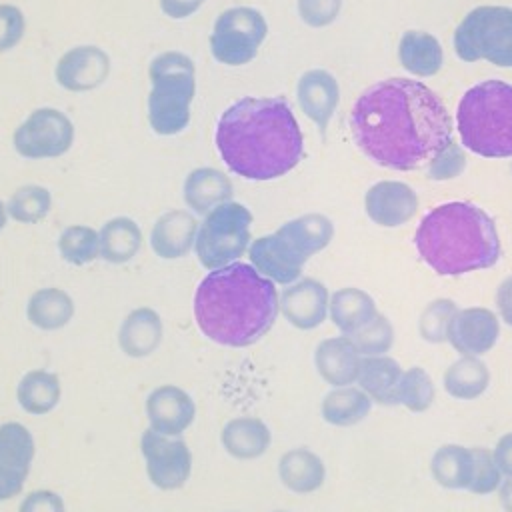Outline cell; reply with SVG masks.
Wrapping results in <instances>:
<instances>
[{
    "label": "cell",
    "instance_id": "cell-15",
    "mask_svg": "<svg viewBox=\"0 0 512 512\" xmlns=\"http://www.w3.org/2000/svg\"><path fill=\"white\" fill-rule=\"evenodd\" d=\"M146 418L152 430L166 436H180L194 422L196 404L184 388L162 384L146 398Z\"/></svg>",
    "mask_w": 512,
    "mask_h": 512
},
{
    "label": "cell",
    "instance_id": "cell-2",
    "mask_svg": "<svg viewBox=\"0 0 512 512\" xmlns=\"http://www.w3.org/2000/svg\"><path fill=\"white\" fill-rule=\"evenodd\" d=\"M214 142L220 158L246 180H276L302 160L304 138L286 98L246 96L218 118Z\"/></svg>",
    "mask_w": 512,
    "mask_h": 512
},
{
    "label": "cell",
    "instance_id": "cell-36",
    "mask_svg": "<svg viewBox=\"0 0 512 512\" xmlns=\"http://www.w3.org/2000/svg\"><path fill=\"white\" fill-rule=\"evenodd\" d=\"M52 208V194L48 188L38 184H26L12 192L6 204V212L12 220L22 224H36Z\"/></svg>",
    "mask_w": 512,
    "mask_h": 512
},
{
    "label": "cell",
    "instance_id": "cell-44",
    "mask_svg": "<svg viewBox=\"0 0 512 512\" xmlns=\"http://www.w3.org/2000/svg\"><path fill=\"white\" fill-rule=\"evenodd\" d=\"M462 168H464V156H462L460 148L456 146V142L452 140V142L430 162L428 172H430V178L444 180V178L456 176Z\"/></svg>",
    "mask_w": 512,
    "mask_h": 512
},
{
    "label": "cell",
    "instance_id": "cell-13",
    "mask_svg": "<svg viewBox=\"0 0 512 512\" xmlns=\"http://www.w3.org/2000/svg\"><path fill=\"white\" fill-rule=\"evenodd\" d=\"M110 56L94 44H84L64 52L54 68L56 82L70 92H88L106 82Z\"/></svg>",
    "mask_w": 512,
    "mask_h": 512
},
{
    "label": "cell",
    "instance_id": "cell-20",
    "mask_svg": "<svg viewBox=\"0 0 512 512\" xmlns=\"http://www.w3.org/2000/svg\"><path fill=\"white\" fill-rule=\"evenodd\" d=\"M360 356L362 354L350 336H334L322 340L316 346L314 366L322 380L334 388H340L356 382L362 362Z\"/></svg>",
    "mask_w": 512,
    "mask_h": 512
},
{
    "label": "cell",
    "instance_id": "cell-23",
    "mask_svg": "<svg viewBox=\"0 0 512 512\" xmlns=\"http://www.w3.org/2000/svg\"><path fill=\"white\" fill-rule=\"evenodd\" d=\"M220 442L228 456L236 460L260 458L272 442L270 428L256 416H236L222 426Z\"/></svg>",
    "mask_w": 512,
    "mask_h": 512
},
{
    "label": "cell",
    "instance_id": "cell-28",
    "mask_svg": "<svg viewBox=\"0 0 512 512\" xmlns=\"http://www.w3.org/2000/svg\"><path fill=\"white\" fill-rule=\"evenodd\" d=\"M74 316V300L62 288H40L26 304V318L32 326L52 332L64 328Z\"/></svg>",
    "mask_w": 512,
    "mask_h": 512
},
{
    "label": "cell",
    "instance_id": "cell-38",
    "mask_svg": "<svg viewBox=\"0 0 512 512\" xmlns=\"http://www.w3.org/2000/svg\"><path fill=\"white\" fill-rule=\"evenodd\" d=\"M434 400V382L420 366L402 372L396 390V404L406 406L410 412H424Z\"/></svg>",
    "mask_w": 512,
    "mask_h": 512
},
{
    "label": "cell",
    "instance_id": "cell-47",
    "mask_svg": "<svg viewBox=\"0 0 512 512\" xmlns=\"http://www.w3.org/2000/svg\"><path fill=\"white\" fill-rule=\"evenodd\" d=\"M494 460H496V466L500 468V472L508 478H512V432L504 434L498 442H496V448H494Z\"/></svg>",
    "mask_w": 512,
    "mask_h": 512
},
{
    "label": "cell",
    "instance_id": "cell-7",
    "mask_svg": "<svg viewBox=\"0 0 512 512\" xmlns=\"http://www.w3.org/2000/svg\"><path fill=\"white\" fill-rule=\"evenodd\" d=\"M250 230L252 212L244 204L230 200L216 206L196 232L194 252L198 262L208 270L238 262L250 246Z\"/></svg>",
    "mask_w": 512,
    "mask_h": 512
},
{
    "label": "cell",
    "instance_id": "cell-22",
    "mask_svg": "<svg viewBox=\"0 0 512 512\" xmlns=\"http://www.w3.org/2000/svg\"><path fill=\"white\" fill-rule=\"evenodd\" d=\"M164 324L156 310L148 306L134 308L118 328V346L130 358L154 354L162 342Z\"/></svg>",
    "mask_w": 512,
    "mask_h": 512
},
{
    "label": "cell",
    "instance_id": "cell-46",
    "mask_svg": "<svg viewBox=\"0 0 512 512\" xmlns=\"http://www.w3.org/2000/svg\"><path fill=\"white\" fill-rule=\"evenodd\" d=\"M202 4L204 0H160L162 12L172 20H184L192 16L196 10H200Z\"/></svg>",
    "mask_w": 512,
    "mask_h": 512
},
{
    "label": "cell",
    "instance_id": "cell-33",
    "mask_svg": "<svg viewBox=\"0 0 512 512\" xmlns=\"http://www.w3.org/2000/svg\"><path fill=\"white\" fill-rule=\"evenodd\" d=\"M370 408L372 398L362 388L340 386L324 396L320 412L332 426H354L368 416Z\"/></svg>",
    "mask_w": 512,
    "mask_h": 512
},
{
    "label": "cell",
    "instance_id": "cell-11",
    "mask_svg": "<svg viewBox=\"0 0 512 512\" xmlns=\"http://www.w3.org/2000/svg\"><path fill=\"white\" fill-rule=\"evenodd\" d=\"M140 452L148 480L160 490L182 488L192 472V452L178 436H166L152 428L140 436Z\"/></svg>",
    "mask_w": 512,
    "mask_h": 512
},
{
    "label": "cell",
    "instance_id": "cell-48",
    "mask_svg": "<svg viewBox=\"0 0 512 512\" xmlns=\"http://www.w3.org/2000/svg\"><path fill=\"white\" fill-rule=\"evenodd\" d=\"M496 304H498L500 318H502L508 326H512V276H508V278L498 286Z\"/></svg>",
    "mask_w": 512,
    "mask_h": 512
},
{
    "label": "cell",
    "instance_id": "cell-30",
    "mask_svg": "<svg viewBox=\"0 0 512 512\" xmlns=\"http://www.w3.org/2000/svg\"><path fill=\"white\" fill-rule=\"evenodd\" d=\"M402 378L398 362L390 356H366L360 362L358 384L360 388L380 404H396V390Z\"/></svg>",
    "mask_w": 512,
    "mask_h": 512
},
{
    "label": "cell",
    "instance_id": "cell-26",
    "mask_svg": "<svg viewBox=\"0 0 512 512\" xmlns=\"http://www.w3.org/2000/svg\"><path fill=\"white\" fill-rule=\"evenodd\" d=\"M328 312L330 320L344 336H354L378 316L374 300L360 288L336 290L330 298Z\"/></svg>",
    "mask_w": 512,
    "mask_h": 512
},
{
    "label": "cell",
    "instance_id": "cell-29",
    "mask_svg": "<svg viewBox=\"0 0 512 512\" xmlns=\"http://www.w3.org/2000/svg\"><path fill=\"white\" fill-rule=\"evenodd\" d=\"M276 232L286 242H290V246L304 260H308L312 254L324 250L330 244V240L334 236V226L322 214H304L294 220H288Z\"/></svg>",
    "mask_w": 512,
    "mask_h": 512
},
{
    "label": "cell",
    "instance_id": "cell-51",
    "mask_svg": "<svg viewBox=\"0 0 512 512\" xmlns=\"http://www.w3.org/2000/svg\"><path fill=\"white\" fill-rule=\"evenodd\" d=\"M274 512H286V510H274Z\"/></svg>",
    "mask_w": 512,
    "mask_h": 512
},
{
    "label": "cell",
    "instance_id": "cell-12",
    "mask_svg": "<svg viewBox=\"0 0 512 512\" xmlns=\"http://www.w3.org/2000/svg\"><path fill=\"white\" fill-rule=\"evenodd\" d=\"M36 444L20 422L0 424V502L18 496L32 468Z\"/></svg>",
    "mask_w": 512,
    "mask_h": 512
},
{
    "label": "cell",
    "instance_id": "cell-31",
    "mask_svg": "<svg viewBox=\"0 0 512 512\" xmlns=\"http://www.w3.org/2000/svg\"><path fill=\"white\" fill-rule=\"evenodd\" d=\"M100 256L110 264L130 262L142 246V230L128 216L110 218L98 232Z\"/></svg>",
    "mask_w": 512,
    "mask_h": 512
},
{
    "label": "cell",
    "instance_id": "cell-18",
    "mask_svg": "<svg viewBox=\"0 0 512 512\" xmlns=\"http://www.w3.org/2000/svg\"><path fill=\"white\" fill-rule=\"evenodd\" d=\"M366 214L380 226L394 228L408 222L418 210V198L408 184L384 180L374 184L364 198Z\"/></svg>",
    "mask_w": 512,
    "mask_h": 512
},
{
    "label": "cell",
    "instance_id": "cell-9",
    "mask_svg": "<svg viewBox=\"0 0 512 512\" xmlns=\"http://www.w3.org/2000/svg\"><path fill=\"white\" fill-rule=\"evenodd\" d=\"M268 24L260 10L252 6H232L224 10L210 34L212 56L226 66H244L252 62L266 40Z\"/></svg>",
    "mask_w": 512,
    "mask_h": 512
},
{
    "label": "cell",
    "instance_id": "cell-49",
    "mask_svg": "<svg viewBox=\"0 0 512 512\" xmlns=\"http://www.w3.org/2000/svg\"><path fill=\"white\" fill-rule=\"evenodd\" d=\"M500 502L506 512H512V478L506 480L500 488Z\"/></svg>",
    "mask_w": 512,
    "mask_h": 512
},
{
    "label": "cell",
    "instance_id": "cell-1",
    "mask_svg": "<svg viewBox=\"0 0 512 512\" xmlns=\"http://www.w3.org/2000/svg\"><path fill=\"white\" fill-rule=\"evenodd\" d=\"M350 132L376 164L414 170L452 142V120L426 84L388 78L360 94L350 112Z\"/></svg>",
    "mask_w": 512,
    "mask_h": 512
},
{
    "label": "cell",
    "instance_id": "cell-3",
    "mask_svg": "<svg viewBox=\"0 0 512 512\" xmlns=\"http://www.w3.org/2000/svg\"><path fill=\"white\" fill-rule=\"evenodd\" d=\"M276 284L252 264L232 262L210 270L194 292V318L200 332L222 346L256 344L280 310Z\"/></svg>",
    "mask_w": 512,
    "mask_h": 512
},
{
    "label": "cell",
    "instance_id": "cell-21",
    "mask_svg": "<svg viewBox=\"0 0 512 512\" xmlns=\"http://www.w3.org/2000/svg\"><path fill=\"white\" fill-rule=\"evenodd\" d=\"M296 98L302 112L320 128L324 134L328 122L338 106V82L326 70H308L300 76L296 86Z\"/></svg>",
    "mask_w": 512,
    "mask_h": 512
},
{
    "label": "cell",
    "instance_id": "cell-42",
    "mask_svg": "<svg viewBox=\"0 0 512 512\" xmlns=\"http://www.w3.org/2000/svg\"><path fill=\"white\" fill-rule=\"evenodd\" d=\"M26 32V20L18 6L0 4V52L12 50Z\"/></svg>",
    "mask_w": 512,
    "mask_h": 512
},
{
    "label": "cell",
    "instance_id": "cell-32",
    "mask_svg": "<svg viewBox=\"0 0 512 512\" xmlns=\"http://www.w3.org/2000/svg\"><path fill=\"white\" fill-rule=\"evenodd\" d=\"M432 478L450 490H462L470 486L474 474V454L472 448L460 444L440 446L430 462Z\"/></svg>",
    "mask_w": 512,
    "mask_h": 512
},
{
    "label": "cell",
    "instance_id": "cell-19",
    "mask_svg": "<svg viewBox=\"0 0 512 512\" xmlns=\"http://www.w3.org/2000/svg\"><path fill=\"white\" fill-rule=\"evenodd\" d=\"M198 232L196 218L186 210L164 212L150 230V248L162 260L184 258L192 248Z\"/></svg>",
    "mask_w": 512,
    "mask_h": 512
},
{
    "label": "cell",
    "instance_id": "cell-50",
    "mask_svg": "<svg viewBox=\"0 0 512 512\" xmlns=\"http://www.w3.org/2000/svg\"><path fill=\"white\" fill-rule=\"evenodd\" d=\"M6 218H8V212H6V206H4V202L0 200V230L6 226Z\"/></svg>",
    "mask_w": 512,
    "mask_h": 512
},
{
    "label": "cell",
    "instance_id": "cell-27",
    "mask_svg": "<svg viewBox=\"0 0 512 512\" xmlns=\"http://www.w3.org/2000/svg\"><path fill=\"white\" fill-rule=\"evenodd\" d=\"M62 396L60 378L42 368L28 370L16 388V400L20 408L32 416H44L52 412Z\"/></svg>",
    "mask_w": 512,
    "mask_h": 512
},
{
    "label": "cell",
    "instance_id": "cell-5",
    "mask_svg": "<svg viewBox=\"0 0 512 512\" xmlns=\"http://www.w3.org/2000/svg\"><path fill=\"white\" fill-rule=\"evenodd\" d=\"M464 148L486 158L512 156V86L484 80L472 86L456 112Z\"/></svg>",
    "mask_w": 512,
    "mask_h": 512
},
{
    "label": "cell",
    "instance_id": "cell-34",
    "mask_svg": "<svg viewBox=\"0 0 512 512\" xmlns=\"http://www.w3.org/2000/svg\"><path fill=\"white\" fill-rule=\"evenodd\" d=\"M444 390L458 400H474L482 396L490 384L488 366L476 356H462L444 372Z\"/></svg>",
    "mask_w": 512,
    "mask_h": 512
},
{
    "label": "cell",
    "instance_id": "cell-14",
    "mask_svg": "<svg viewBox=\"0 0 512 512\" xmlns=\"http://www.w3.org/2000/svg\"><path fill=\"white\" fill-rule=\"evenodd\" d=\"M500 322L488 308L456 310L450 320L446 340L462 356H482L496 344Z\"/></svg>",
    "mask_w": 512,
    "mask_h": 512
},
{
    "label": "cell",
    "instance_id": "cell-10",
    "mask_svg": "<svg viewBox=\"0 0 512 512\" xmlns=\"http://www.w3.org/2000/svg\"><path fill=\"white\" fill-rule=\"evenodd\" d=\"M12 142L22 158H58L74 144V124L62 110L44 106L30 112L16 128Z\"/></svg>",
    "mask_w": 512,
    "mask_h": 512
},
{
    "label": "cell",
    "instance_id": "cell-45",
    "mask_svg": "<svg viewBox=\"0 0 512 512\" xmlns=\"http://www.w3.org/2000/svg\"><path fill=\"white\" fill-rule=\"evenodd\" d=\"M18 512H66V506L58 492L42 488L28 492L22 498Z\"/></svg>",
    "mask_w": 512,
    "mask_h": 512
},
{
    "label": "cell",
    "instance_id": "cell-39",
    "mask_svg": "<svg viewBox=\"0 0 512 512\" xmlns=\"http://www.w3.org/2000/svg\"><path fill=\"white\" fill-rule=\"evenodd\" d=\"M356 344L358 352L364 356H382L390 350L394 342V330L388 318L376 316L370 324H366L362 330H358L354 336H350Z\"/></svg>",
    "mask_w": 512,
    "mask_h": 512
},
{
    "label": "cell",
    "instance_id": "cell-6",
    "mask_svg": "<svg viewBox=\"0 0 512 512\" xmlns=\"http://www.w3.org/2000/svg\"><path fill=\"white\" fill-rule=\"evenodd\" d=\"M148 122L160 136H176L190 124V104L196 94L194 60L178 50L152 58L148 66Z\"/></svg>",
    "mask_w": 512,
    "mask_h": 512
},
{
    "label": "cell",
    "instance_id": "cell-37",
    "mask_svg": "<svg viewBox=\"0 0 512 512\" xmlns=\"http://www.w3.org/2000/svg\"><path fill=\"white\" fill-rule=\"evenodd\" d=\"M58 252L62 260L72 266L90 264L100 256V236L94 228L84 224L68 226L58 238Z\"/></svg>",
    "mask_w": 512,
    "mask_h": 512
},
{
    "label": "cell",
    "instance_id": "cell-25",
    "mask_svg": "<svg viewBox=\"0 0 512 512\" xmlns=\"http://www.w3.org/2000/svg\"><path fill=\"white\" fill-rule=\"evenodd\" d=\"M278 478L290 492L310 494L324 484L326 468L316 452L300 446L280 456Z\"/></svg>",
    "mask_w": 512,
    "mask_h": 512
},
{
    "label": "cell",
    "instance_id": "cell-40",
    "mask_svg": "<svg viewBox=\"0 0 512 512\" xmlns=\"http://www.w3.org/2000/svg\"><path fill=\"white\" fill-rule=\"evenodd\" d=\"M456 306L450 300H434L420 316V334L428 342H444Z\"/></svg>",
    "mask_w": 512,
    "mask_h": 512
},
{
    "label": "cell",
    "instance_id": "cell-17",
    "mask_svg": "<svg viewBox=\"0 0 512 512\" xmlns=\"http://www.w3.org/2000/svg\"><path fill=\"white\" fill-rule=\"evenodd\" d=\"M282 316L300 330H312L326 320L328 290L314 278H302L288 284L280 294Z\"/></svg>",
    "mask_w": 512,
    "mask_h": 512
},
{
    "label": "cell",
    "instance_id": "cell-43",
    "mask_svg": "<svg viewBox=\"0 0 512 512\" xmlns=\"http://www.w3.org/2000/svg\"><path fill=\"white\" fill-rule=\"evenodd\" d=\"M340 12V0H298L300 18L314 28L328 26Z\"/></svg>",
    "mask_w": 512,
    "mask_h": 512
},
{
    "label": "cell",
    "instance_id": "cell-35",
    "mask_svg": "<svg viewBox=\"0 0 512 512\" xmlns=\"http://www.w3.org/2000/svg\"><path fill=\"white\" fill-rule=\"evenodd\" d=\"M398 56L402 66L416 76H432L442 66L440 42L426 32H406L400 40Z\"/></svg>",
    "mask_w": 512,
    "mask_h": 512
},
{
    "label": "cell",
    "instance_id": "cell-4",
    "mask_svg": "<svg viewBox=\"0 0 512 512\" xmlns=\"http://www.w3.org/2000/svg\"><path fill=\"white\" fill-rule=\"evenodd\" d=\"M414 242L420 258L442 276L490 268L500 258L494 220L470 202H448L430 210Z\"/></svg>",
    "mask_w": 512,
    "mask_h": 512
},
{
    "label": "cell",
    "instance_id": "cell-24",
    "mask_svg": "<svg viewBox=\"0 0 512 512\" xmlns=\"http://www.w3.org/2000/svg\"><path fill=\"white\" fill-rule=\"evenodd\" d=\"M232 192L234 188L230 178L210 166L192 170L182 186V198L186 206L196 214H208L216 206L230 202Z\"/></svg>",
    "mask_w": 512,
    "mask_h": 512
},
{
    "label": "cell",
    "instance_id": "cell-8",
    "mask_svg": "<svg viewBox=\"0 0 512 512\" xmlns=\"http://www.w3.org/2000/svg\"><path fill=\"white\" fill-rule=\"evenodd\" d=\"M454 50L460 60H488L512 66V8H474L454 32Z\"/></svg>",
    "mask_w": 512,
    "mask_h": 512
},
{
    "label": "cell",
    "instance_id": "cell-16",
    "mask_svg": "<svg viewBox=\"0 0 512 512\" xmlns=\"http://www.w3.org/2000/svg\"><path fill=\"white\" fill-rule=\"evenodd\" d=\"M250 264L274 284H292L300 278L304 258L278 234H266L250 242L248 246Z\"/></svg>",
    "mask_w": 512,
    "mask_h": 512
},
{
    "label": "cell",
    "instance_id": "cell-41",
    "mask_svg": "<svg viewBox=\"0 0 512 512\" xmlns=\"http://www.w3.org/2000/svg\"><path fill=\"white\" fill-rule=\"evenodd\" d=\"M474 454V474L468 490L472 494H492L500 482H502V472L496 466L494 454L488 448H472Z\"/></svg>",
    "mask_w": 512,
    "mask_h": 512
}]
</instances>
